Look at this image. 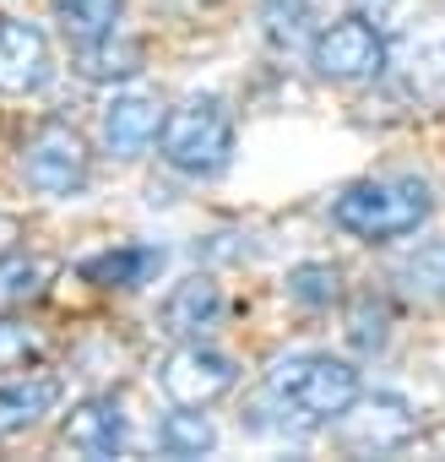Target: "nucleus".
I'll list each match as a JSON object with an SVG mask.
<instances>
[{
	"label": "nucleus",
	"instance_id": "1",
	"mask_svg": "<svg viewBox=\"0 0 445 462\" xmlns=\"http://www.w3.org/2000/svg\"><path fill=\"white\" fill-rule=\"evenodd\" d=\"M359 397V370L331 354H288L261 381V413H277L272 424L288 435L331 424Z\"/></svg>",
	"mask_w": 445,
	"mask_h": 462
},
{
	"label": "nucleus",
	"instance_id": "2",
	"mask_svg": "<svg viewBox=\"0 0 445 462\" xmlns=\"http://www.w3.org/2000/svg\"><path fill=\"white\" fill-rule=\"evenodd\" d=\"M434 217V196L423 180L413 174H391V180H359L348 190H337L331 201V223L342 235L364 240V245H386V240H407Z\"/></svg>",
	"mask_w": 445,
	"mask_h": 462
},
{
	"label": "nucleus",
	"instance_id": "3",
	"mask_svg": "<svg viewBox=\"0 0 445 462\" xmlns=\"http://www.w3.org/2000/svg\"><path fill=\"white\" fill-rule=\"evenodd\" d=\"M158 158L174 174L190 180H212L234 163V115L217 93H190L179 98L163 125H158Z\"/></svg>",
	"mask_w": 445,
	"mask_h": 462
},
{
	"label": "nucleus",
	"instance_id": "4",
	"mask_svg": "<svg viewBox=\"0 0 445 462\" xmlns=\"http://www.w3.org/2000/svg\"><path fill=\"white\" fill-rule=\"evenodd\" d=\"M331 435L342 451H359V457H386V451H402L418 440V408L402 397V392H359L337 419H331Z\"/></svg>",
	"mask_w": 445,
	"mask_h": 462
},
{
	"label": "nucleus",
	"instance_id": "5",
	"mask_svg": "<svg viewBox=\"0 0 445 462\" xmlns=\"http://www.w3.org/2000/svg\"><path fill=\"white\" fill-rule=\"evenodd\" d=\"M310 66L321 82L353 88L386 71V33L369 17H337L310 39Z\"/></svg>",
	"mask_w": 445,
	"mask_h": 462
},
{
	"label": "nucleus",
	"instance_id": "6",
	"mask_svg": "<svg viewBox=\"0 0 445 462\" xmlns=\"http://www.w3.org/2000/svg\"><path fill=\"white\" fill-rule=\"evenodd\" d=\"M93 174V158H87V142L77 125L66 120H44L28 142H23V180L39 190V196H77Z\"/></svg>",
	"mask_w": 445,
	"mask_h": 462
},
{
	"label": "nucleus",
	"instance_id": "7",
	"mask_svg": "<svg viewBox=\"0 0 445 462\" xmlns=\"http://www.w3.org/2000/svg\"><path fill=\"white\" fill-rule=\"evenodd\" d=\"M158 386L168 402L179 408H212L217 397H229L240 386V365L229 354H217L206 343H179L163 365H158Z\"/></svg>",
	"mask_w": 445,
	"mask_h": 462
},
{
	"label": "nucleus",
	"instance_id": "8",
	"mask_svg": "<svg viewBox=\"0 0 445 462\" xmlns=\"http://www.w3.org/2000/svg\"><path fill=\"white\" fill-rule=\"evenodd\" d=\"M55 77V55L39 23L0 17V93H39Z\"/></svg>",
	"mask_w": 445,
	"mask_h": 462
},
{
	"label": "nucleus",
	"instance_id": "9",
	"mask_svg": "<svg viewBox=\"0 0 445 462\" xmlns=\"http://www.w3.org/2000/svg\"><path fill=\"white\" fill-rule=\"evenodd\" d=\"M222 327V289L212 278H185L168 289V300L158 305V332H168L174 343H206Z\"/></svg>",
	"mask_w": 445,
	"mask_h": 462
},
{
	"label": "nucleus",
	"instance_id": "10",
	"mask_svg": "<svg viewBox=\"0 0 445 462\" xmlns=\"http://www.w3.org/2000/svg\"><path fill=\"white\" fill-rule=\"evenodd\" d=\"M60 440L71 451H82V457H120L125 451V408H120V397H109V392L104 397H82L66 413Z\"/></svg>",
	"mask_w": 445,
	"mask_h": 462
},
{
	"label": "nucleus",
	"instance_id": "11",
	"mask_svg": "<svg viewBox=\"0 0 445 462\" xmlns=\"http://www.w3.org/2000/svg\"><path fill=\"white\" fill-rule=\"evenodd\" d=\"M158 125H163V115H158L152 93H114L104 109V147L131 163L158 142Z\"/></svg>",
	"mask_w": 445,
	"mask_h": 462
},
{
	"label": "nucleus",
	"instance_id": "12",
	"mask_svg": "<svg viewBox=\"0 0 445 462\" xmlns=\"http://www.w3.org/2000/svg\"><path fill=\"white\" fill-rule=\"evenodd\" d=\"M93 289H141L163 273V251L158 245H114V251H98L77 267Z\"/></svg>",
	"mask_w": 445,
	"mask_h": 462
},
{
	"label": "nucleus",
	"instance_id": "13",
	"mask_svg": "<svg viewBox=\"0 0 445 462\" xmlns=\"http://www.w3.org/2000/svg\"><path fill=\"white\" fill-rule=\"evenodd\" d=\"M55 408H60V381L55 375L6 381V386H0V435H23L39 419H50Z\"/></svg>",
	"mask_w": 445,
	"mask_h": 462
},
{
	"label": "nucleus",
	"instance_id": "14",
	"mask_svg": "<svg viewBox=\"0 0 445 462\" xmlns=\"http://www.w3.org/2000/svg\"><path fill=\"white\" fill-rule=\"evenodd\" d=\"M71 66H77V77H87V82H125V77L141 71V44L109 33V39L77 44V60H71Z\"/></svg>",
	"mask_w": 445,
	"mask_h": 462
},
{
	"label": "nucleus",
	"instance_id": "15",
	"mask_svg": "<svg viewBox=\"0 0 445 462\" xmlns=\"http://www.w3.org/2000/svg\"><path fill=\"white\" fill-rule=\"evenodd\" d=\"M50 12L71 44H93V39H109L120 28L125 0H50Z\"/></svg>",
	"mask_w": 445,
	"mask_h": 462
},
{
	"label": "nucleus",
	"instance_id": "16",
	"mask_svg": "<svg viewBox=\"0 0 445 462\" xmlns=\"http://www.w3.org/2000/svg\"><path fill=\"white\" fill-rule=\"evenodd\" d=\"M50 283H55V262L28 256V251L0 256V310H23V305L44 300Z\"/></svg>",
	"mask_w": 445,
	"mask_h": 462
},
{
	"label": "nucleus",
	"instance_id": "17",
	"mask_svg": "<svg viewBox=\"0 0 445 462\" xmlns=\"http://www.w3.org/2000/svg\"><path fill=\"white\" fill-rule=\"evenodd\" d=\"M407 88L423 98H445V17L407 44Z\"/></svg>",
	"mask_w": 445,
	"mask_h": 462
},
{
	"label": "nucleus",
	"instance_id": "18",
	"mask_svg": "<svg viewBox=\"0 0 445 462\" xmlns=\"http://www.w3.org/2000/svg\"><path fill=\"white\" fill-rule=\"evenodd\" d=\"M158 446H163L168 457H206V451L217 446V430H212V419H206V413H195V408H179V402H174V413L158 424Z\"/></svg>",
	"mask_w": 445,
	"mask_h": 462
},
{
	"label": "nucleus",
	"instance_id": "19",
	"mask_svg": "<svg viewBox=\"0 0 445 462\" xmlns=\"http://www.w3.org/2000/svg\"><path fill=\"white\" fill-rule=\"evenodd\" d=\"M337 294H342V273L326 262H304L288 273V300L304 310H326V305H337Z\"/></svg>",
	"mask_w": 445,
	"mask_h": 462
},
{
	"label": "nucleus",
	"instance_id": "20",
	"mask_svg": "<svg viewBox=\"0 0 445 462\" xmlns=\"http://www.w3.org/2000/svg\"><path fill=\"white\" fill-rule=\"evenodd\" d=\"M348 343L359 348V354H380L386 343H391V310H386V300H359L353 310H348Z\"/></svg>",
	"mask_w": 445,
	"mask_h": 462
},
{
	"label": "nucleus",
	"instance_id": "21",
	"mask_svg": "<svg viewBox=\"0 0 445 462\" xmlns=\"http://www.w3.org/2000/svg\"><path fill=\"white\" fill-rule=\"evenodd\" d=\"M44 348H50V337L39 327H28V321H0V370H28V365L44 359Z\"/></svg>",
	"mask_w": 445,
	"mask_h": 462
},
{
	"label": "nucleus",
	"instance_id": "22",
	"mask_svg": "<svg viewBox=\"0 0 445 462\" xmlns=\"http://www.w3.org/2000/svg\"><path fill=\"white\" fill-rule=\"evenodd\" d=\"M434 446H440V451H445V430H440V435H434Z\"/></svg>",
	"mask_w": 445,
	"mask_h": 462
}]
</instances>
